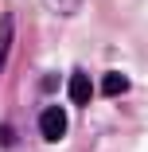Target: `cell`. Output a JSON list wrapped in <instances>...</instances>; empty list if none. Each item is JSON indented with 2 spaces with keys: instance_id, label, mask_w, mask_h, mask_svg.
<instances>
[{
  "instance_id": "obj_1",
  "label": "cell",
  "mask_w": 148,
  "mask_h": 152,
  "mask_svg": "<svg viewBox=\"0 0 148 152\" xmlns=\"http://www.w3.org/2000/svg\"><path fill=\"white\" fill-rule=\"evenodd\" d=\"M39 133H43V140H63L66 137V109L47 105L39 113Z\"/></svg>"
},
{
  "instance_id": "obj_2",
  "label": "cell",
  "mask_w": 148,
  "mask_h": 152,
  "mask_svg": "<svg viewBox=\"0 0 148 152\" xmlns=\"http://www.w3.org/2000/svg\"><path fill=\"white\" fill-rule=\"evenodd\" d=\"M12 39H16V23H12V16H4V20H0V70H4V63H8Z\"/></svg>"
},
{
  "instance_id": "obj_3",
  "label": "cell",
  "mask_w": 148,
  "mask_h": 152,
  "mask_svg": "<svg viewBox=\"0 0 148 152\" xmlns=\"http://www.w3.org/2000/svg\"><path fill=\"white\" fill-rule=\"evenodd\" d=\"M70 98H74V105H86V102L94 98V86H90L86 74H74L70 78Z\"/></svg>"
},
{
  "instance_id": "obj_4",
  "label": "cell",
  "mask_w": 148,
  "mask_h": 152,
  "mask_svg": "<svg viewBox=\"0 0 148 152\" xmlns=\"http://www.w3.org/2000/svg\"><path fill=\"white\" fill-rule=\"evenodd\" d=\"M129 90V78L121 74V70H109L105 78H101V94H109V98H117V94H125Z\"/></svg>"
},
{
  "instance_id": "obj_5",
  "label": "cell",
  "mask_w": 148,
  "mask_h": 152,
  "mask_svg": "<svg viewBox=\"0 0 148 152\" xmlns=\"http://www.w3.org/2000/svg\"><path fill=\"white\" fill-rule=\"evenodd\" d=\"M43 4H47L51 12H58V16H70V12L78 8V0H43Z\"/></svg>"
},
{
  "instance_id": "obj_6",
  "label": "cell",
  "mask_w": 148,
  "mask_h": 152,
  "mask_svg": "<svg viewBox=\"0 0 148 152\" xmlns=\"http://www.w3.org/2000/svg\"><path fill=\"white\" fill-rule=\"evenodd\" d=\"M12 140H16V133H12V129H8V125H0V144H4V148H8V144H12Z\"/></svg>"
}]
</instances>
